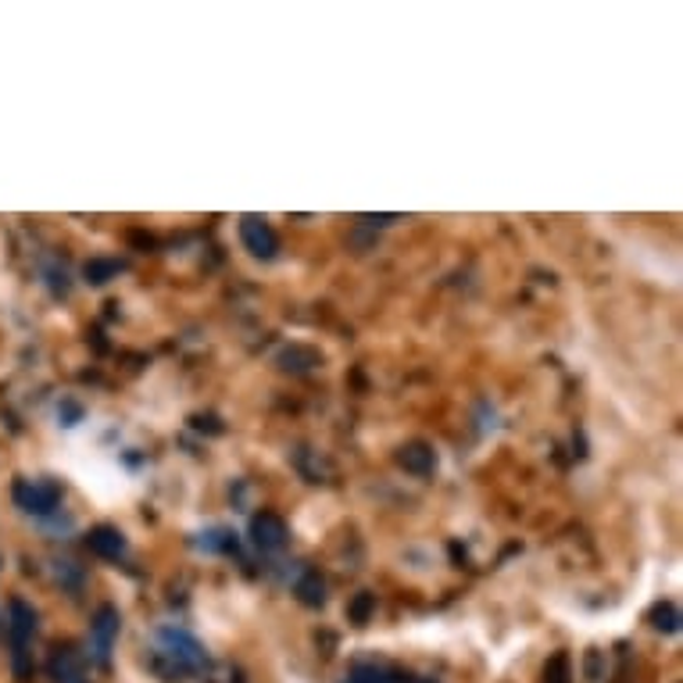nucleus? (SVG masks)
<instances>
[{
  "instance_id": "obj_1",
  "label": "nucleus",
  "mask_w": 683,
  "mask_h": 683,
  "mask_svg": "<svg viewBox=\"0 0 683 683\" xmlns=\"http://www.w3.org/2000/svg\"><path fill=\"white\" fill-rule=\"evenodd\" d=\"M157 658H162V662H168L173 676L201 673V669L208 666V652H204L187 630H176V627H162V630H157Z\"/></svg>"
},
{
  "instance_id": "obj_2",
  "label": "nucleus",
  "mask_w": 683,
  "mask_h": 683,
  "mask_svg": "<svg viewBox=\"0 0 683 683\" xmlns=\"http://www.w3.org/2000/svg\"><path fill=\"white\" fill-rule=\"evenodd\" d=\"M11 641H15V673L18 676H26L29 673V666H26V648H29V641H33V633H36V612H33V605H26L22 597H15L11 602Z\"/></svg>"
},
{
  "instance_id": "obj_3",
  "label": "nucleus",
  "mask_w": 683,
  "mask_h": 683,
  "mask_svg": "<svg viewBox=\"0 0 683 683\" xmlns=\"http://www.w3.org/2000/svg\"><path fill=\"white\" fill-rule=\"evenodd\" d=\"M115 641H118V612L112 605H104L101 612H97L93 623H90V658L97 666L112 662Z\"/></svg>"
},
{
  "instance_id": "obj_4",
  "label": "nucleus",
  "mask_w": 683,
  "mask_h": 683,
  "mask_svg": "<svg viewBox=\"0 0 683 683\" xmlns=\"http://www.w3.org/2000/svg\"><path fill=\"white\" fill-rule=\"evenodd\" d=\"M15 502L18 508L36 511V516H47L54 511L61 502V486L54 480H18L15 483Z\"/></svg>"
},
{
  "instance_id": "obj_5",
  "label": "nucleus",
  "mask_w": 683,
  "mask_h": 683,
  "mask_svg": "<svg viewBox=\"0 0 683 683\" xmlns=\"http://www.w3.org/2000/svg\"><path fill=\"white\" fill-rule=\"evenodd\" d=\"M240 240L248 243V251L258 254V258H273L276 248H279L273 226H268L265 218H254V215L240 218Z\"/></svg>"
},
{
  "instance_id": "obj_6",
  "label": "nucleus",
  "mask_w": 683,
  "mask_h": 683,
  "mask_svg": "<svg viewBox=\"0 0 683 683\" xmlns=\"http://www.w3.org/2000/svg\"><path fill=\"white\" fill-rule=\"evenodd\" d=\"M251 536L262 552H276V547H283L287 541V522L273 516V511H262V516L251 522Z\"/></svg>"
},
{
  "instance_id": "obj_7",
  "label": "nucleus",
  "mask_w": 683,
  "mask_h": 683,
  "mask_svg": "<svg viewBox=\"0 0 683 683\" xmlns=\"http://www.w3.org/2000/svg\"><path fill=\"white\" fill-rule=\"evenodd\" d=\"M90 552L101 555V558H118L126 552V541H122V533L115 527H97L90 533Z\"/></svg>"
},
{
  "instance_id": "obj_8",
  "label": "nucleus",
  "mask_w": 683,
  "mask_h": 683,
  "mask_svg": "<svg viewBox=\"0 0 683 683\" xmlns=\"http://www.w3.org/2000/svg\"><path fill=\"white\" fill-rule=\"evenodd\" d=\"M51 676L58 683H79V658L72 655L68 648L54 652V658H51Z\"/></svg>"
},
{
  "instance_id": "obj_9",
  "label": "nucleus",
  "mask_w": 683,
  "mask_h": 683,
  "mask_svg": "<svg viewBox=\"0 0 683 683\" xmlns=\"http://www.w3.org/2000/svg\"><path fill=\"white\" fill-rule=\"evenodd\" d=\"M401 466H405L408 472H433L437 458L426 444H412V447L401 451Z\"/></svg>"
},
{
  "instance_id": "obj_10",
  "label": "nucleus",
  "mask_w": 683,
  "mask_h": 683,
  "mask_svg": "<svg viewBox=\"0 0 683 683\" xmlns=\"http://www.w3.org/2000/svg\"><path fill=\"white\" fill-rule=\"evenodd\" d=\"M298 594L304 605H322L326 602V587L319 580V572H304V577L298 580Z\"/></svg>"
},
{
  "instance_id": "obj_11",
  "label": "nucleus",
  "mask_w": 683,
  "mask_h": 683,
  "mask_svg": "<svg viewBox=\"0 0 683 683\" xmlns=\"http://www.w3.org/2000/svg\"><path fill=\"white\" fill-rule=\"evenodd\" d=\"M572 669H569V655H555L544 669V683H569Z\"/></svg>"
},
{
  "instance_id": "obj_12",
  "label": "nucleus",
  "mask_w": 683,
  "mask_h": 683,
  "mask_svg": "<svg viewBox=\"0 0 683 683\" xmlns=\"http://www.w3.org/2000/svg\"><path fill=\"white\" fill-rule=\"evenodd\" d=\"M118 268H122L118 262H90L87 265V279H90V283H107V279H112Z\"/></svg>"
},
{
  "instance_id": "obj_13",
  "label": "nucleus",
  "mask_w": 683,
  "mask_h": 683,
  "mask_svg": "<svg viewBox=\"0 0 683 683\" xmlns=\"http://www.w3.org/2000/svg\"><path fill=\"white\" fill-rule=\"evenodd\" d=\"M655 627L658 630H666V633H673L680 627V616H676V608L673 605H662V608H655Z\"/></svg>"
},
{
  "instance_id": "obj_14",
  "label": "nucleus",
  "mask_w": 683,
  "mask_h": 683,
  "mask_svg": "<svg viewBox=\"0 0 683 683\" xmlns=\"http://www.w3.org/2000/svg\"><path fill=\"white\" fill-rule=\"evenodd\" d=\"M347 683H387V673L376 666H355V673H351Z\"/></svg>"
},
{
  "instance_id": "obj_15",
  "label": "nucleus",
  "mask_w": 683,
  "mask_h": 683,
  "mask_svg": "<svg viewBox=\"0 0 683 683\" xmlns=\"http://www.w3.org/2000/svg\"><path fill=\"white\" fill-rule=\"evenodd\" d=\"M372 605H376L372 594H358V602L351 605V619H355V623H365V616L372 612Z\"/></svg>"
},
{
  "instance_id": "obj_16",
  "label": "nucleus",
  "mask_w": 683,
  "mask_h": 683,
  "mask_svg": "<svg viewBox=\"0 0 683 683\" xmlns=\"http://www.w3.org/2000/svg\"><path fill=\"white\" fill-rule=\"evenodd\" d=\"M283 369H304V365L301 362H315V355H312V351H301V347H294V351H287V355H283Z\"/></svg>"
},
{
  "instance_id": "obj_17",
  "label": "nucleus",
  "mask_w": 683,
  "mask_h": 683,
  "mask_svg": "<svg viewBox=\"0 0 683 683\" xmlns=\"http://www.w3.org/2000/svg\"><path fill=\"white\" fill-rule=\"evenodd\" d=\"M422 683H433V680H422Z\"/></svg>"
}]
</instances>
